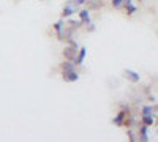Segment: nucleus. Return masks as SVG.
Returning a JSON list of instances; mask_svg holds the SVG:
<instances>
[{"label": "nucleus", "instance_id": "nucleus-1", "mask_svg": "<svg viewBox=\"0 0 158 142\" xmlns=\"http://www.w3.org/2000/svg\"><path fill=\"white\" fill-rule=\"evenodd\" d=\"M77 51H79V46H73V44L65 46V49H63V57H65V60L74 62V59H76V55H77Z\"/></svg>", "mask_w": 158, "mask_h": 142}, {"label": "nucleus", "instance_id": "nucleus-2", "mask_svg": "<svg viewBox=\"0 0 158 142\" xmlns=\"http://www.w3.org/2000/svg\"><path fill=\"white\" fill-rule=\"evenodd\" d=\"M76 8H77V5H74L71 0H68L67 3H65V6H63V10H62V18L63 19H67V18H71L74 13H76Z\"/></svg>", "mask_w": 158, "mask_h": 142}, {"label": "nucleus", "instance_id": "nucleus-3", "mask_svg": "<svg viewBox=\"0 0 158 142\" xmlns=\"http://www.w3.org/2000/svg\"><path fill=\"white\" fill-rule=\"evenodd\" d=\"M62 79L65 82H76L79 81V73L76 70H71V71H62Z\"/></svg>", "mask_w": 158, "mask_h": 142}, {"label": "nucleus", "instance_id": "nucleus-4", "mask_svg": "<svg viewBox=\"0 0 158 142\" xmlns=\"http://www.w3.org/2000/svg\"><path fill=\"white\" fill-rule=\"evenodd\" d=\"M123 76H125V79H128L130 82H135V84L141 81V74L133 70H123Z\"/></svg>", "mask_w": 158, "mask_h": 142}, {"label": "nucleus", "instance_id": "nucleus-5", "mask_svg": "<svg viewBox=\"0 0 158 142\" xmlns=\"http://www.w3.org/2000/svg\"><path fill=\"white\" fill-rule=\"evenodd\" d=\"M52 29L56 30L59 41H62V40H63V30H65V21H63V18H62V19H59L54 25H52Z\"/></svg>", "mask_w": 158, "mask_h": 142}, {"label": "nucleus", "instance_id": "nucleus-6", "mask_svg": "<svg viewBox=\"0 0 158 142\" xmlns=\"http://www.w3.org/2000/svg\"><path fill=\"white\" fill-rule=\"evenodd\" d=\"M125 122H127V112H125V111H120V112H118L115 117L112 119V123H114L115 126H123Z\"/></svg>", "mask_w": 158, "mask_h": 142}, {"label": "nucleus", "instance_id": "nucleus-7", "mask_svg": "<svg viewBox=\"0 0 158 142\" xmlns=\"http://www.w3.org/2000/svg\"><path fill=\"white\" fill-rule=\"evenodd\" d=\"M85 55H87V47H79L77 55L74 59V65H82L84 60H85Z\"/></svg>", "mask_w": 158, "mask_h": 142}, {"label": "nucleus", "instance_id": "nucleus-8", "mask_svg": "<svg viewBox=\"0 0 158 142\" xmlns=\"http://www.w3.org/2000/svg\"><path fill=\"white\" fill-rule=\"evenodd\" d=\"M138 140H141V142H147V140H149V126H147V125H142V126L139 128Z\"/></svg>", "mask_w": 158, "mask_h": 142}, {"label": "nucleus", "instance_id": "nucleus-9", "mask_svg": "<svg viewBox=\"0 0 158 142\" xmlns=\"http://www.w3.org/2000/svg\"><path fill=\"white\" fill-rule=\"evenodd\" d=\"M77 14H79V19H81L82 24L87 25L89 22H92V19H90V10H81Z\"/></svg>", "mask_w": 158, "mask_h": 142}, {"label": "nucleus", "instance_id": "nucleus-10", "mask_svg": "<svg viewBox=\"0 0 158 142\" xmlns=\"http://www.w3.org/2000/svg\"><path fill=\"white\" fill-rule=\"evenodd\" d=\"M156 108L155 106H152V104H149V106H144L142 108V111H141V115H153V117H155V115H156Z\"/></svg>", "mask_w": 158, "mask_h": 142}, {"label": "nucleus", "instance_id": "nucleus-11", "mask_svg": "<svg viewBox=\"0 0 158 142\" xmlns=\"http://www.w3.org/2000/svg\"><path fill=\"white\" fill-rule=\"evenodd\" d=\"M141 122H142V125L153 126V123H155V119H153V115H141Z\"/></svg>", "mask_w": 158, "mask_h": 142}, {"label": "nucleus", "instance_id": "nucleus-12", "mask_svg": "<svg viewBox=\"0 0 158 142\" xmlns=\"http://www.w3.org/2000/svg\"><path fill=\"white\" fill-rule=\"evenodd\" d=\"M60 68H62V71H71V70H74V62L65 60L62 65H60Z\"/></svg>", "mask_w": 158, "mask_h": 142}, {"label": "nucleus", "instance_id": "nucleus-13", "mask_svg": "<svg viewBox=\"0 0 158 142\" xmlns=\"http://www.w3.org/2000/svg\"><path fill=\"white\" fill-rule=\"evenodd\" d=\"M125 10H127V14H135V13L138 11V6L136 5H133V3H128V5H125Z\"/></svg>", "mask_w": 158, "mask_h": 142}, {"label": "nucleus", "instance_id": "nucleus-14", "mask_svg": "<svg viewBox=\"0 0 158 142\" xmlns=\"http://www.w3.org/2000/svg\"><path fill=\"white\" fill-rule=\"evenodd\" d=\"M127 134H128V137H130V140H131V142H136V140H138V136H136L133 131H131V130H128V131H127Z\"/></svg>", "mask_w": 158, "mask_h": 142}, {"label": "nucleus", "instance_id": "nucleus-15", "mask_svg": "<svg viewBox=\"0 0 158 142\" xmlns=\"http://www.w3.org/2000/svg\"><path fill=\"white\" fill-rule=\"evenodd\" d=\"M122 5H123V0H112V6L114 8H122Z\"/></svg>", "mask_w": 158, "mask_h": 142}, {"label": "nucleus", "instance_id": "nucleus-16", "mask_svg": "<svg viewBox=\"0 0 158 142\" xmlns=\"http://www.w3.org/2000/svg\"><path fill=\"white\" fill-rule=\"evenodd\" d=\"M87 30H89V32H95V24H94V22H89V24H87Z\"/></svg>", "mask_w": 158, "mask_h": 142}, {"label": "nucleus", "instance_id": "nucleus-17", "mask_svg": "<svg viewBox=\"0 0 158 142\" xmlns=\"http://www.w3.org/2000/svg\"><path fill=\"white\" fill-rule=\"evenodd\" d=\"M71 2L74 3V5H77V6H81V5H84L87 0H71Z\"/></svg>", "mask_w": 158, "mask_h": 142}, {"label": "nucleus", "instance_id": "nucleus-18", "mask_svg": "<svg viewBox=\"0 0 158 142\" xmlns=\"http://www.w3.org/2000/svg\"><path fill=\"white\" fill-rule=\"evenodd\" d=\"M92 2H101V0H92Z\"/></svg>", "mask_w": 158, "mask_h": 142}, {"label": "nucleus", "instance_id": "nucleus-19", "mask_svg": "<svg viewBox=\"0 0 158 142\" xmlns=\"http://www.w3.org/2000/svg\"><path fill=\"white\" fill-rule=\"evenodd\" d=\"M139 2H144V0H139Z\"/></svg>", "mask_w": 158, "mask_h": 142}]
</instances>
